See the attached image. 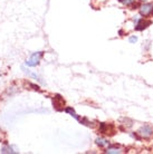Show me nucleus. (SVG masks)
Segmentation results:
<instances>
[{"mask_svg":"<svg viewBox=\"0 0 153 154\" xmlns=\"http://www.w3.org/2000/svg\"><path fill=\"white\" fill-rule=\"evenodd\" d=\"M42 56H44V51L34 52L30 57L27 59V62H26L27 66H29V67H35V66H37V65L39 64V62H40Z\"/></svg>","mask_w":153,"mask_h":154,"instance_id":"1","label":"nucleus"},{"mask_svg":"<svg viewBox=\"0 0 153 154\" xmlns=\"http://www.w3.org/2000/svg\"><path fill=\"white\" fill-rule=\"evenodd\" d=\"M53 105H54V108L58 112L64 111V106H65V101L64 98L61 97V95H55L54 98H53Z\"/></svg>","mask_w":153,"mask_h":154,"instance_id":"2","label":"nucleus"},{"mask_svg":"<svg viewBox=\"0 0 153 154\" xmlns=\"http://www.w3.org/2000/svg\"><path fill=\"white\" fill-rule=\"evenodd\" d=\"M137 134L141 137H143V139H149V137H151L153 135V128L151 126H149V125H144V126H142L139 130Z\"/></svg>","mask_w":153,"mask_h":154,"instance_id":"3","label":"nucleus"},{"mask_svg":"<svg viewBox=\"0 0 153 154\" xmlns=\"http://www.w3.org/2000/svg\"><path fill=\"white\" fill-rule=\"evenodd\" d=\"M140 12L142 16H149L153 13V3H144L140 7Z\"/></svg>","mask_w":153,"mask_h":154,"instance_id":"4","label":"nucleus"},{"mask_svg":"<svg viewBox=\"0 0 153 154\" xmlns=\"http://www.w3.org/2000/svg\"><path fill=\"white\" fill-rule=\"evenodd\" d=\"M152 24V21L151 20H148V19H145V20H143V19H141V20L139 21L136 25H135V30L137 31H141V30H144L145 28H148L150 25Z\"/></svg>","mask_w":153,"mask_h":154,"instance_id":"5","label":"nucleus"},{"mask_svg":"<svg viewBox=\"0 0 153 154\" xmlns=\"http://www.w3.org/2000/svg\"><path fill=\"white\" fill-rule=\"evenodd\" d=\"M96 144L100 146V147H103V146H106L109 142L105 140V139H103V137H98V139H96Z\"/></svg>","mask_w":153,"mask_h":154,"instance_id":"6","label":"nucleus"},{"mask_svg":"<svg viewBox=\"0 0 153 154\" xmlns=\"http://www.w3.org/2000/svg\"><path fill=\"white\" fill-rule=\"evenodd\" d=\"M106 153L109 154H117V153H122V151L120 149H116V147H109L106 151Z\"/></svg>","mask_w":153,"mask_h":154,"instance_id":"7","label":"nucleus"},{"mask_svg":"<svg viewBox=\"0 0 153 154\" xmlns=\"http://www.w3.org/2000/svg\"><path fill=\"white\" fill-rule=\"evenodd\" d=\"M1 153H16V151H12L11 147H8V149L3 147V149L1 150Z\"/></svg>","mask_w":153,"mask_h":154,"instance_id":"8","label":"nucleus"},{"mask_svg":"<svg viewBox=\"0 0 153 154\" xmlns=\"http://www.w3.org/2000/svg\"><path fill=\"white\" fill-rule=\"evenodd\" d=\"M119 1L122 2L123 5H125V6H131L134 2V0H119Z\"/></svg>","mask_w":153,"mask_h":154,"instance_id":"9","label":"nucleus"},{"mask_svg":"<svg viewBox=\"0 0 153 154\" xmlns=\"http://www.w3.org/2000/svg\"><path fill=\"white\" fill-rule=\"evenodd\" d=\"M29 86L32 87V89H35V91H40L39 86H37V85H35V84H29Z\"/></svg>","mask_w":153,"mask_h":154,"instance_id":"10","label":"nucleus"},{"mask_svg":"<svg viewBox=\"0 0 153 154\" xmlns=\"http://www.w3.org/2000/svg\"><path fill=\"white\" fill-rule=\"evenodd\" d=\"M140 20H141V17H140V16H134V18H133V21L135 22V25H136V24H137V22H139Z\"/></svg>","mask_w":153,"mask_h":154,"instance_id":"11","label":"nucleus"},{"mask_svg":"<svg viewBox=\"0 0 153 154\" xmlns=\"http://www.w3.org/2000/svg\"><path fill=\"white\" fill-rule=\"evenodd\" d=\"M136 41H137V37H135V36H132V37L130 38V42H132V44L136 42Z\"/></svg>","mask_w":153,"mask_h":154,"instance_id":"12","label":"nucleus"},{"mask_svg":"<svg viewBox=\"0 0 153 154\" xmlns=\"http://www.w3.org/2000/svg\"><path fill=\"white\" fill-rule=\"evenodd\" d=\"M120 36H123V30H120Z\"/></svg>","mask_w":153,"mask_h":154,"instance_id":"13","label":"nucleus"},{"mask_svg":"<svg viewBox=\"0 0 153 154\" xmlns=\"http://www.w3.org/2000/svg\"><path fill=\"white\" fill-rule=\"evenodd\" d=\"M141 1H146V0H141Z\"/></svg>","mask_w":153,"mask_h":154,"instance_id":"14","label":"nucleus"}]
</instances>
